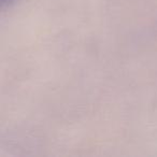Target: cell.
I'll return each mask as SVG.
<instances>
[{
	"instance_id": "cell-1",
	"label": "cell",
	"mask_w": 157,
	"mask_h": 157,
	"mask_svg": "<svg viewBox=\"0 0 157 157\" xmlns=\"http://www.w3.org/2000/svg\"><path fill=\"white\" fill-rule=\"evenodd\" d=\"M1 1V7H10V6L14 5L15 2H17L18 0H0Z\"/></svg>"
}]
</instances>
